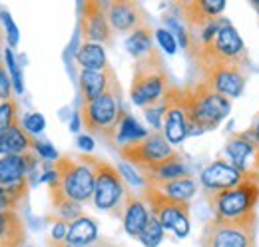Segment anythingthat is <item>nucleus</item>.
I'll return each instance as SVG.
<instances>
[{"label": "nucleus", "instance_id": "cd10ccee", "mask_svg": "<svg viewBox=\"0 0 259 247\" xmlns=\"http://www.w3.org/2000/svg\"><path fill=\"white\" fill-rule=\"evenodd\" d=\"M150 132L138 122L134 116L126 114V118L120 124V130H118V138H116V144L120 146H126V144H132V142H138V140H144ZM118 146V148H120Z\"/></svg>", "mask_w": 259, "mask_h": 247}, {"label": "nucleus", "instance_id": "09e8293b", "mask_svg": "<svg viewBox=\"0 0 259 247\" xmlns=\"http://www.w3.org/2000/svg\"><path fill=\"white\" fill-rule=\"evenodd\" d=\"M26 247H32V245H26Z\"/></svg>", "mask_w": 259, "mask_h": 247}, {"label": "nucleus", "instance_id": "8fccbe9b", "mask_svg": "<svg viewBox=\"0 0 259 247\" xmlns=\"http://www.w3.org/2000/svg\"><path fill=\"white\" fill-rule=\"evenodd\" d=\"M0 36H2V34H0Z\"/></svg>", "mask_w": 259, "mask_h": 247}, {"label": "nucleus", "instance_id": "f704fd0d", "mask_svg": "<svg viewBox=\"0 0 259 247\" xmlns=\"http://www.w3.org/2000/svg\"><path fill=\"white\" fill-rule=\"evenodd\" d=\"M22 126H24V130H26L30 136H36V134H40V132L46 128V120H44L42 114L32 112V114H26V116L22 118Z\"/></svg>", "mask_w": 259, "mask_h": 247}, {"label": "nucleus", "instance_id": "4468645a", "mask_svg": "<svg viewBox=\"0 0 259 247\" xmlns=\"http://www.w3.org/2000/svg\"><path fill=\"white\" fill-rule=\"evenodd\" d=\"M165 114H163V136L171 146H180L190 138V120L186 112L184 88L174 86L163 98Z\"/></svg>", "mask_w": 259, "mask_h": 247}, {"label": "nucleus", "instance_id": "39448f33", "mask_svg": "<svg viewBox=\"0 0 259 247\" xmlns=\"http://www.w3.org/2000/svg\"><path fill=\"white\" fill-rule=\"evenodd\" d=\"M190 60L194 64L197 76H199L197 80L205 82L215 92L224 94L229 100L241 96L245 84H247L249 68L239 66V64H231V62L207 58V56H201V54L190 56Z\"/></svg>", "mask_w": 259, "mask_h": 247}, {"label": "nucleus", "instance_id": "2f4dec72", "mask_svg": "<svg viewBox=\"0 0 259 247\" xmlns=\"http://www.w3.org/2000/svg\"><path fill=\"white\" fill-rule=\"evenodd\" d=\"M163 22H165L167 30L176 36L178 44H180L184 50H188V44H190V32H188V28H186V24L180 20V16H178V14H163Z\"/></svg>", "mask_w": 259, "mask_h": 247}, {"label": "nucleus", "instance_id": "72a5a7b5", "mask_svg": "<svg viewBox=\"0 0 259 247\" xmlns=\"http://www.w3.org/2000/svg\"><path fill=\"white\" fill-rule=\"evenodd\" d=\"M156 40H158V44H160V48H162L163 52L176 54V50H178V40H176V36L167 30V28H158V30H156Z\"/></svg>", "mask_w": 259, "mask_h": 247}, {"label": "nucleus", "instance_id": "bb28decb", "mask_svg": "<svg viewBox=\"0 0 259 247\" xmlns=\"http://www.w3.org/2000/svg\"><path fill=\"white\" fill-rule=\"evenodd\" d=\"M28 187L30 182H22V184L16 185H0V214H6V212H16L18 203L22 199H26L28 195Z\"/></svg>", "mask_w": 259, "mask_h": 247}, {"label": "nucleus", "instance_id": "1a4fd4ad", "mask_svg": "<svg viewBox=\"0 0 259 247\" xmlns=\"http://www.w3.org/2000/svg\"><path fill=\"white\" fill-rule=\"evenodd\" d=\"M84 163H88L94 170V205L102 212H114L118 203L124 199L126 193V180L122 178L120 170L114 168L110 161L96 157L92 154H80L78 155Z\"/></svg>", "mask_w": 259, "mask_h": 247}, {"label": "nucleus", "instance_id": "7c9ffc66", "mask_svg": "<svg viewBox=\"0 0 259 247\" xmlns=\"http://www.w3.org/2000/svg\"><path fill=\"white\" fill-rule=\"evenodd\" d=\"M4 62H6V70H8V76H10V80H12L14 92L22 94L24 92V82H22L24 76H22V68H20L18 60H16L12 48H6V50H4Z\"/></svg>", "mask_w": 259, "mask_h": 247}, {"label": "nucleus", "instance_id": "c9c22d12", "mask_svg": "<svg viewBox=\"0 0 259 247\" xmlns=\"http://www.w3.org/2000/svg\"><path fill=\"white\" fill-rule=\"evenodd\" d=\"M0 16H2V22H4V26H6V38H8V44H10V48H14V46L18 44V38H20L18 26L14 24L12 14H10L8 10H2V12H0Z\"/></svg>", "mask_w": 259, "mask_h": 247}, {"label": "nucleus", "instance_id": "49530a36", "mask_svg": "<svg viewBox=\"0 0 259 247\" xmlns=\"http://www.w3.org/2000/svg\"><path fill=\"white\" fill-rule=\"evenodd\" d=\"M253 6H255V10L259 12V0H255V2H253Z\"/></svg>", "mask_w": 259, "mask_h": 247}, {"label": "nucleus", "instance_id": "f8f14e48", "mask_svg": "<svg viewBox=\"0 0 259 247\" xmlns=\"http://www.w3.org/2000/svg\"><path fill=\"white\" fill-rule=\"evenodd\" d=\"M78 30L82 36V42H94V44H102V46L114 44V28L108 20L106 2L86 0L80 4Z\"/></svg>", "mask_w": 259, "mask_h": 247}, {"label": "nucleus", "instance_id": "c85d7f7f", "mask_svg": "<svg viewBox=\"0 0 259 247\" xmlns=\"http://www.w3.org/2000/svg\"><path fill=\"white\" fill-rule=\"evenodd\" d=\"M22 124L20 120V112H18V102L14 98L6 100L0 104V134L8 132L10 128Z\"/></svg>", "mask_w": 259, "mask_h": 247}, {"label": "nucleus", "instance_id": "a19ab883", "mask_svg": "<svg viewBox=\"0 0 259 247\" xmlns=\"http://www.w3.org/2000/svg\"><path fill=\"white\" fill-rule=\"evenodd\" d=\"M76 144H78V148L80 150H84L86 154H90L92 150H94V138L92 136H78V140H76Z\"/></svg>", "mask_w": 259, "mask_h": 247}, {"label": "nucleus", "instance_id": "e433bc0d", "mask_svg": "<svg viewBox=\"0 0 259 247\" xmlns=\"http://www.w3.org/2000/svg\"><path fill=\"white\" fill-rule=\"evenodd\" d=\"M34 150H36V154L40 155V159H42V161H48V163H54V161L60 157L58 152L54 150V146H52L50 142H40V140H38Z\"/></svg>", "mask_w": 259, "mask_h": 247}, {"label": "nucleus", "instance_id": "0eeeda50", "mask_svg": "<svg viewBox=\"0 0 259 247\" xmlns=\"http://www.w3.org/2000/svg\"><path fill=\"white\" fill-rule=\"evenodd\" d=\"M118 154L122 155V159L132 163L136 170H140L142 174H154L165 161L182 155L165 140L163 132H150L144 140L120 146Z\"/></svg>", "mask_w": 259, "mask_h": 247}, {"label": "nucleus", "instance_id": "20e7f679", "mask_svg": "<svg viewBox=\"0 0 259 247\" xmlns=\"http://www.w3.org/2000/svg\"><path fill=\"white\" fill-rule=\"evenodd\" d=\"M201 193L213 217L239 219L257 214L255 208L259 201V182L243 180L241 184L227 189H201Z\"/></svg>", "mask_w": 259, "mask_h": 247}, {"label": "nucleus", "instance_id": "f257e3e1", "mask_svg": "<svg viewBox=\"0 0 259 247\" xmlns=\"http://www.w3.org/2000/svg\"><path fill=\"white\" fill-rule=\"evenodd\" d=\"M78 112L82 118V126L92 136L106 140V144H110V146H116L120 124L128 114L122 104V86H120L118 78L110 84V88L100 98L92 100V102H82Z\"/></svg>", "mask_w": 259, "mask_h": 247}, {"label": "nucleus", "instance_id": "ddd939ff", "mask_svg": "<svg viewBox=\"0 0 259 247\" xmlns=\"http://www.w3.org/2000/svg\"><path fill=\"white\" fill-rule=\"evenodd\" d=\"M174 10L180 20L186 24L190 34H201L211 22L222 18L226 10L224 0H180L174 2Z\"/></svg>", "mask_w": 259, "mask_h": 247}, {"label": "nucleus", "instance_id": "5701e85b", "mask_svg": "<svg viewBox=\"0 0 259 247\" xmlns=\"http://www.w3.org/2000/svg\"><path fill=\"white\" fill-rule=\"evenodd\" d=\"M66 241L72 245L90 247L98 241V225L92 217L82 216L68 223V233Z\"/></svg>", "mask_w": 259, "mask_h": 247}, {"label": "nucleus", "instance_id": "6ab92c4d", "mask_svg": "<svg viewBox=\"0 0 259 247\" xmlns=\"http://www.w3.org/2000/svg\"><path fill=\"white\" fill-rule=\"evenodd\" d=\"M116 70L108 64L104 70H82L80 78H78V86H80V100L82 102H92L100 98L102 94L110 88V84L116 80Z\"/></svg>", "mask_w": 259, "mask_h": 247}, {"label": "nucleus", "instance_id": "412c9836", "mask_svg": "<svg viewBox=\"0 0 259 247\" xmlns=\"http://www.w3.org/2000/svg\"><path fill=\"white\" fill-rule=\"evenodd\" d=\"M144 184L154 185L158 187L162 193H165L167 197L171 199H178V201H190L197 191V184L192 176L188 178H178V180H169V182H162V180H154V178H146L142 176Z\"/></svg>", "mask_w": 259, "mask_h": 247}, {"label": "nucleus", "instance_id": "f3484780", "mask_svg": "<svg viewBox=\"0 0 259 247\" xmlns=\"http://www.w3.org/2000/svg\"><path fill=\"white\" fill-rule=\"evenodd\" d=\"M112 216L120 217L122 223H124L126 233H128L130 237H136L138 239L152 214H150L148 205L144 203V199L138 193H134L130 187H126L124 199L118 203V208L112 212Z\"/></svg>", "mask_w": 259, "mask_h": 247}, {"label": "nucleus", "instance_id": "9d476101", "mask_svg": "<svg viewBox=\"0 0 259 247\" xmlns=\"http://www.w3.org/2000/svg\"><path fill=\"white\" fill-rule=\"evenodd\" d=\"M52 168L58 174V184L64 189V193L78 201V203H88L90 199H94V170L84 163L78 155H60Z\"/></svg>", "mask_w": 259, "mask_h": 247}, {"label": "nucleus", "instance_id": "aec40b11", "mask_svg": "<svg viewBox=\"0 0 259 247\" xmlns=\"http://www.w3.org/2000/svg\"><path fill=\"white\" fill-rule=\"evenodd\" d=\"M36 138L30 136L22 124L0 134V155H20L36 148Z\"/></svg>", "mask_w": 259, "mask_h": 247}, {"label": "nucleus", "instance_id": "393cba45", "mask_svg": "<svg viewBox=\"0 0 259 247\" xmlns=\"http://www.w3.org/2000/svg\"><path fill=\"white\" fill-rule=\"evenodd\" d=\"M154 34H156V32L152 30V26L146 24V26L134 30L128 36V40H126V48H128V52L136 58V60L146 58V56L156 48V46H154Z\"/></svg>", "mask_w": 259, "mask_h": 247}, {"label": "nucleus", "instance_id": "79ce46f5", "mask_svg": "<svg viewBox=\"0 0 259 247\" xmlns=\"http://www.w3.org/2000/svg\"><path fill=\"white\" fill-rule=\"evenodd\" d=\"M82 126V118H80V112H74L72 114V120H70V130L72 132H78Z\"/></svg>", "mask_w": 259, "mask_h": 247}, {"label": "nucleus", "instance_id": "7ed1b4c3", "mask_svg": "<svg viewBox=\"0 0 259 247\" xmlns=\"http://www.w3.org/2000/svg\"><path fill=\"white\" fill-rule=\"evenodd\" d=\"M176 84L169 78V72L165 70L162 52L154 48L146 58L136 60L134 64V76H132V88L130 96L132 102L140 108H150L156 104H162L165 94Z\"/></svg>", "mask_w": 259, "mask_h": 247}, {"label": "nucleus", "instance_id": "37998d69", "mask_svg": "<svg viewBox=\"0 0 259 247\" xmlns=\"http://www.w3.org/2000/svg\"><path fill=\"white\" fill-rule=\"evenodd\" d=\"M48 247H80V245H72V243H68L66 239H48Z\"/></svg>", "mask_w": 259, "mask_h": 247}, {"label": "nucleus", "instance_id": "a878e982", "mask_svg": "<svg viewBox=\"0 0 259 247\" xmlns=\"http://www.w3.org/2000/svg\"><path fill=\"white\" fill-rule=\"evenodd\" d=\"M76 62L82 66V70H104L108 66L106 50L102 44L94 42H82L78 52H76Z\"/></svg>", "mask_w": 259, "mask_h": 247}, {"label": "nucleus", "instance_id": "473e14b6", "mask_svg": "<svg viewBox=\"0 0 259 247\" xmlns=\"http://www.w3.org/2000/svg\"><path fill=\"white\" fill-rule=\"evenodd\" d=\"M146 114V120L152 126V132H162L163 130V114H165V106L162 104H156V106H150L144 110Z\"/></svg>", "mask_w": 259, "mask_h": 247}, {"label": "nucleus", "instance_id": "b1692460", "mask_svg": "<svg viewBox=\"0 0 259 247\" xmlns=\"http://www.w3.org/2000/svg\"><path fill=\"white\" fill-rule=\"evenodd\" d=\"M48 191H50L52 205H54V210H56V214H58L60 219H64V221L70 223V221H74V219H78V217L84 216V212H82V203L70 199V197L64 193V189L60 187L58 180H56L54 184L48 185Z\"/></svg>", "mask_w": 259, "mask_h": 247}, {"label": "nucleus", "instance_id": "a211bd4d", "mask_svg": "<svg viewBox=\"0 0 259 247\" xmlns=\"http://www.w3.org/2000/svg\"><path fill=\"white\" fill-rule=\"evenodd\" d=\"M245 178L229 163V159L218 157L215 161H211L199 176L201 189H227L233 185L241 184Z\"/></svg>", "mask_w": 259, "mask_h": 247}, {"label": "nucleus", "instance_id": "dca6fc26", "mask_svg": "<svg viewBox=\"0 0 259 247\" xmlns=\"http://www.w3.org/2000/svg\"><path fill=\"white\" fill-rule=\"evenodd\" d=\"M106 12H108V20L112 24V28L116 32H132L150 24L146 10L142 8V4L134 2V0H110L106 2Z\"/></svg>", "mask_w": 259, "mask_h": 247}, {"label": "nucleus", "instance_id": "c756f323", "mask_svg": "<svg viewBox=\"0 0 259 247\" xmlns=\"http://www.w3.org/2000/svg\"><path fill=\"white\" fill-rule=\"evenodd\" d=\"M163 229L162 223L158 221V217L156 216H150L148 219V223H146V227H144V231L140 233V241H142V245L144 247H158L162 243L163 239Z\"/></svg>", "mask_w": 259, "mask_h": 247}, {"label": "nucleus", "instance_id": "c03bdc74", "mask_svg": "<svg viewBox=\"0 0 259 247\" xmlns=\"http://www.w3.org/2000/svg\"><path fill=\"white\" fill-rule=\"evenodd\" d=\"M249 132H251V134L255 136V140H257V142H259V116H257V118H255V122H253V126L249 128Z\"/></svg>", "mask_w": 259, "mask_h": 247}, {"label": "nucleus", "instance_id": "4be33fe9", "mask_svg": "<svg viewBox=\"0 0 259 247\" xmlns=\"http://www.w3.org/2000/svg\"><path fill=\"white\" fill-rule=\"evenodd\" d=\"M26 241V225L16 212L0 214V247H22Z\"/></svg>", "mask_w": 259, "mask_h": 247}, {"label": "nucleus", "instance_id": "de8ad7c7", "mask_svg": "<svg viewBox=\"0 0 259 247\" xmlns=\"http://www.w3.org/2000/svg\"><path fill=\"white\" fill-rule=\"evenodd\" d=\"M0 38H2V36H0ZM0 58H2V52H0Z\"/></svg>", "mask_w": 259, "mask_h": 247}, {"label": "nucleus", "instance_id": "4c0bfd02", "mask_svg": "<svg viewBox=\"0 0 259 247\" xmlns=\"http://www.w3.org/2000/svg\"><path fill=\"white\" fill-rule=\"evenodd\" d=\"M12 98V80L8 76V70L0 64V100L6 102Z\"/></svg>", "mask_w": 259, "mask_h": 247}, {"label": "nucleus", "instance_id": "9b49d317", "mask_svg": "<svg viewBox=\"0 0 259 247\" xmlns=\"http://www.w3.org/2000/svg\"><path fill=\"white\" fill-rule=\"evenodd\" d=\"M226 155L245 180L259 182V142L249 130L227 136Z\"/></svg>", "mask_w": 259, "mask_h": 247}, {"label": "nucleus", "instance_id": "a18cd8bd", "mask_svg": "<svg viewBox=\"0 0 259 247\" xmlns=\"http://www.w3.org/2000/svg\"><path fill=\"white\" fill-rule=\"evenodd\" d=\"M90 247H118V245H114V243H110V241H106V239H98L96 243Z\"/></svg>", "mask_w": 259, "mask_h": 247}, {"label": "nucleus", "instance_id": "ea45409f", "mask_svg": "<svg viewBox=\"0 0 259 247\" xmlns=\"http://www.w3.org/2000/svg\"><path fill=\"white\" fill-rule=\"evenodd\" d=\"M66 233H68V221L56 217L52 225V239H66Z\"/></svg>", "mask_w": 259, "mask_h": 247}, {"label": "nucleus", "instance_id": "58836bf2", "mask_svg": "<svg viewBox=\"0 0 259 247\" xmlns=\"http://www.w3.org/2000/svg\"><path fill=\"white\" fill-rule=\"evenodd\" d=\"M120 174H122V178H124V180H128L130 184L142 185V187H144V180H142V176H138V174L130 168L128 163H122V166H120Z\"/></svg>", "mask_w": 259, "mask_h": 247}, {"label": "nucleus", "instance_id": "f03ea898", "mask_svg": "<svg viewBox=\"0 0 259 247\" xmlns=\"http://www.w3.org/2000/svg\"><path fill=\"white\" fill-rule=\"evenodd\" d=\"M186 112L190 120V136H199L203 132L215 130L231 112V102L224 94L215 92L201 80L184 86Z\"/></svg>", "mask_w": 259, "mask_h": 247}, {"label": "nucleus", "instance_id": "6e6552de", "mask_svg": "<svg viewBox=\"0 0 259 247\" xmlns=\"http://www.w3.org/2000/svg\"><path fill=\"white\" fill-rule=\"evenodd\" d=\"M140 197L148 205L150 214L158 217L165 231H174L180 239H184L190 233V201L171 199L158 187L148 184H144Z\"/></svg>", "mask_w": 259, "mask_h": 247}, {"label": "nucleus", "instance_id": "423d86ee", "mask_svg": "<svg viewBox=\"0 0 259 247\" xmlns=\"http://www.w3.org/2000/svg\"><path fill=\"white\" fill-rule=\"evenodd\" d=\"M257 214L239 219L211 217L201 231L199 247H255Z\"/></svg>", "mask_w": 259, "mask_h": 247}, {"label": "nucleus", "instance_id": "2eb2a0df", "mask_svg": "<svg viewBox=\"0 0 259 247\" xmlns=\"http://www.w3.org/2000/svg\"><path fill=\"white\" fill-rule=\"evenodd\" d=\"M40 155L36 150H30L20 155H0V185H16L22 182H34L38 174Z\"/></svg>", "mask_w": 259, "mask_h": 247}]
</instances>
